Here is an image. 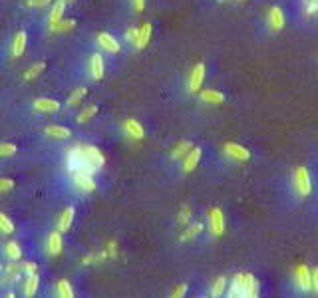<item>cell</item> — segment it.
Returning <instances> with one entry per match:
<instances>
[{
  "label": "cell",
  "instance_id": "44",
  "mask_svg": "<svg viewBox=\"0 0 318 298\" xmlns=\"http://www.w3.org/2000/svg\"><path fill=\"white\" fill-rule=\"evenodd\" d=\"M310 281H312V292L318 294V266L310 272Z\"/></svg>",
  "mask_w": 318,
  "mask_h": 298
},
{
  "label": "cell",
  "instance_id": "48",
  "mask_svg": "<svg viewBox=\"0 0 318 298\" xmlns=\"http://www.w3.org/2000/svg\"><path fill=\"white\" fill-rule=\"evenodd\" d=\"M237 2H245V0H237Z\"/></svg>",
  "mask_w": 318,
  "mask_h": 298
},
{
  "label": "cell",
  "instance_id": "14",
  "mask_svg": "<svg viewBox=\"0 0 318 298\" xmlns=\"http://www.w3.org/2000/svg\"><path fill=\"white\" fill-rule=\"evenodd\" d=\"M150 38H151V24L150 22H145L139 30H137V38H135V48L137 50H143L147 44H150Z\"/></svg>",
  "mask_w": 318,
  "mask_h": 298
},
{
  "label": "cell",
  "instance_id": "33",
  "mask_svg": "<svg viewBox=\"0 0 318 298\" xmlns=\"http://www.w3.org/2000/svg\"><path fill=\"white\" fill-rule=\"evenodd\" d=\"M96 114H98V105H88V108H84V112L78 116V123H86L88 119H92Z\"/></svg>",
  "mask_w": 318,
  "mask_h": 298
},
{
  "label": "cell",
  "instance_id": "47",
  "mask_svg": "<svg viewBox=\"0 0 318 298\" xmlns=\"http://www.w3.org/2000/svg\"><path fill=\"white\" fill-rule=\"evenodd\" d=\"M0 270H4V266H2V265H0Z\"/></svg>",
  "mask_w": 318,
  "mask_h": 298
},
{
  "label": "cell",
  "instance_id": "11",
  "mask_svg": "<svg viewBox=\"0 0 318 298\" xmlns=\"http://www.w3.org/2000/svg\"><path fill=\"white\" fill-rule=\"evenodd\" d=\"M34 110L40 112V114H56L60 110V101L50 98H40L34 101Z\"/></svg>",
  "mask_w": 318,
  "mask_h": 298
},
{
  "label": "cell",
  "instance_id": "2",
  "mask_svg": "<svg viewBox=\"0 0 318 298\" xmlns=\"http://www.w3.org/2000/svg\"><path fill=\"white\" fill-rule=\"evenodd\" d=\"M292 187L299 197H308L310 195V175L306 167H296L292 173Z\"/></svg>",
  "mask_w": 318,
  "mask_h": 298
},
{
  "label": "cell",
  "instance_id": "18",
  "mask_svg": "<svg viewBox=\"0 0 318 298\" xmlns=\"http://www.w3.org/2000/svg\"><path fill=\"white\" fill-rule=\"evenodd\" d=\"M199 99L205 101V103L217 105V103H223V101H225V94H221L217 90H203L201 94H199Z\"/></svg>",
  "mask_w": 318,
  "mask_h": 298
},
{
  "label": "cell",
  "instance_id": "20",
  "mask_svg": "<svg viewBox=\"0 0 318 298\" xmlns=\"http://www.w3.org/2000/svg\"><path fill=\"white\" fill-rule=\"evenodd\" d=\"M44 132H46V135L56 137V139H68L72 135V132L68 127H64V125H46Z\"/></svg>",
  "mask_w": 318,
  "mask_h": 298
},
{
  "label": "cell",
  "instance_id": "10",
  "mask_svg": "<svg viewBox=\"0 0 318 298\" xmlns=\"http://www.w3.org/2000/svg\"><path fill=\"white\" fill-rule=\"evenodd\" d=\"M98 44H100L101 50H105L110 54H117L119 52V42L116 40V36H112L110 32L98 34Z\"/></svg>",
  "mask_w": 318,
  "mask_h": 298
},
{
  "label": "cell",
  "instance_id": "51",
  "mask_svg": "<svg viewBox=\"0 0 318 298\" xmlns=\"http://www.w3.org/2000/svg\"><path fill=\"white\" fill-rule=\"evenodd\" d=\"M201 298H207V296H201Z\"/></svg>",
  "mask_w": 318,
  "mask_h": 298
},
{
  "label": "cell",
  "instance_id": "31",
  "mask_svg": "<svg viewBox=\"0 0 318 298\" xmlns=\"http://www.w3.org/2000/svg\"><path fill=\"white\" fill-rule=\"evenodd\" d=\"M105 259H108V252H90L88 257L82 259V265H98Z\"/></svg>",
  "mask_w": 318,
  "mask_h": 298
},
{
  "label": "cell",
  "instance_id": "5",
  "mask_svg": "<svg viewBox=\"0 0 318 298\" xmlns=\"http://www.w3.org/2000/svg\"><path fill=\"white\" fill-rule=\"evenodd\" d=\"M267 24L270 32H281L285 28V14L281 10V6H272L267 14Z\"/></svg>",
  "mask_w": 318,
  "mask_h": 298
},
{
  "label": "cell",
  "instance_id": "13",
  "mask_svg": "<svg viewBox=\"0 0 318 298\" xmlns=\"http://www.w3.org/2000/svg\"><path fill=\"white\" fill-rule=\"evenodd\" d=\"M199 159H201V149H199V147H193L183 157V173H189V171H193L195 167L199 165Z\"/></svg>",
  "mask_w": 318,
  "mask_h": 298
},
{
  "label": "cell",
  "instance_id": "28",
  "mask_svg": "<svg viewBox=\"0 0 318 298\" xmlns=\"http://www.w3.org/2000/svg\"><path fill=\"white\" fill-rule=\"evenodd\" d=\"M243 296V282H241V274H237L231 284H229V298H241Z\"/></svg>",
  "mask_w": 318,
  "mask_h": 298
},
{
  "label": "cell",
  "instance_id": "25",
  "mask_svg": "<svg viewBox=\"0 0 318 298\" xmlns=\"http://www.w3.org/2000/svg\"><path fill=\"white\" fill-rule=\"evenodd\" d=\"M4 252H6V257L10 261H20V257H22V248H20V245H18L16 241H8L4 245Z\"/></svg>",
  "mask_w": 318,
  "mask_h": 298
},
{
  "label": "cell",
  "instance_id": "43",
  "mask_svg": "<svg viewBox=\"0 0 318 298\" xmlns=\"http://www.w3.org/2000/svg\"><path fill=\"white\" fill-rule=\"evenodd\" d=\"M105 252H108V257L116 259L117 257V243L116 241H110V243H108V250H105Z\"/></svg>",
  "mask_w": 318,
  "mask_h": 298
},
{
  "label": "cell",
  "instance_id": "3",
  "mask_svg": "<svg viewBox=\"0 0 318 298\" xmlns=\"http://www.w3.org/2000/svg\"><path fill=\"white\" fill-rule=\"evenodd\" d=\"M209 229H211L213 237H221L225 231V217H223V211L219 207H213L209 211Z\"/></svg>",
  "mask_w": 318,
  "mask_h": 298
},
{
  "label": "cell",
  "instance_id": "7",
  "mask_svg": "<svg viewBox=\"0 0 318 298\" xmlns=\"http://www.w3.org/2000/svg\"><path fill=\"white\" fill-rule=\"evenodd\" d=\"M72 181H74V185H76L80 191H86V193L96 191V181H94V177L88 175V173H72Z\"/></svg>",
  "mask_w": 318,
  "mask_h": 298
},
{
  "label": "cell",
  "instance_id": "36",
  "mask_svg": "<svg viewBox=\"0 0 318 298\" xmlns=\"http://www.w3.org/2000/svg\"><path fill=\"white\" fill-rule=\"evenodd\" d=\"M18 151L14 143H0V157H10Z\"/></svg>",
  "mask_w": 318,
  "mask_h": 298
},
{
  "label": "cell",
  "instance_id": "17",
  "mask_svg": "<svg viewBox=\"0 0 318 298\" xmlns=\"http://www.w3.org/2000/svg\"><path fill=\"white\" fill-rule=\"evenodd\" d=\"M123 130H125V133H128L132 139H141V137H143V127H141V123L135 121V119H125Z\"/></svg>",
  "mask_w": 318,
  "mask_h": 298
},
{
  "label": "cell",
  "instance_id": "29",
  "mask_svg": "<svg viewBox=\"0 0 318 298\" xmlns=\"http://www.w3.org/2000/svg\"><path fill=\"white\" fill-rule=\"evenodd\" d=\"M56 292H58V298H76L74 296V290L70 286L68 281H60L56 284Z\"/></svg>",
  "mask_w": 318,
  "mask_h": 298
},
{
  "label": "cell",
  "instance_id": "35",
  "mask_svg": "<svg viewBox=\"0 0 318 298\" xmlns=\"http://www.w3.org/2000/svg\"><path fill=\"white\" fill-rule=\"evenodd\" d=\"M84 96H86V88H78V90L72 92V96H70V99H68V103H70V105H76V103H80V101L84 99Z\"/></svg>",
  "mask_w": 318,
  "mask_h": 298
},
{
  "label": "cell",
  "instance_id": "8",
  "mask_svg": "<svg viewBox=\"0 0 318 298\" xmlns=\"http://www.w3.org/2000/svg\"><path fill=\"white\" fill-rule=\"evenodd\" d=\"M203 80H205V64H197V66L191 70V76H189V83H187L189 92H193V94L199 92Z\"/></svg>",
  "mask_w": 318,
  "mask_h": 298
},
{
  "label": "cell",
  "instance_id": "46",
  "mask_svg": "<svg viewBox=\"0 0 318 298\" xmlns=\"http://www.w3.org/2000/svg\"><path fill=\"white\" fill-rule=\"evenodd\" d=\"M134 8L137 12H141L145 8V0H134Z\"/></svg>",
  "mask_w": 318,
  "mask_h": 298
},
{
  "label": "cell",
  "instance_id": "23",
  "mask_svg": "<svg viewBox=\"0 0 318 298\" xmlns=\"http://www.w3.org/2000/svg\"><path fill=\"white\" fill-rule=\"evenodd\" d=\"M64 10H66V0H56V2L52 4V10H50V24L62 20Z\"/></svg>",
  "mask_w": 318,
  "mask_h": 298
},
{
  "label": "cell",
  "instance_id": "1",
  "mask_svg": "<svg viewBox=\"0 0 318 298\" xmlns=\"http://www.w3.org/2000/svg\"><path fill=\"white\" fill-rule=\"evenodd\" d=\"M66 165L70 173H88V175H94V171H96L94 167L90 165L82 145H76V147H72L68 151Z\"/></svg>",
  "mask_w": 318,
  "mask_h": 298
},
{
  "label": "cell",
  "instance_id": "30",
  "mask_svg": "<svg viewBox=\"0 0 318 298\" xmlns=\"http://www.w3.org/2000/svg\"><path fill=\"white\" fill-rule=\"evenodd\" d=\"M225 290H227V279L225 276H219L217 281L213 282V286H211V296L219 298Z\"/></svg>",
  "mask_w": 318,
  "mask_h": 298
},
{
  "label": "cell",
  "instance_id": "45",
  "mask_svg": "<svg viewBox=\"0 0 318 298\" xmlns=\"http://www.w3.org/2000/svg\"><path fill=\"white\" fill-rule=\"evenodd\" d=\"M137 30H139V28H130V30L125 32V40H128V42H135V38H137Z\"/></svg>",
  "mask_w": 318,
  "mask_h": 298
},
{
  "label": "cell",
  "instance_id": "34",
  "mask_svg": "<svg viewBox=\"0 0 318 298\" xmlns=\"http://www.w3.org/2000/svg\"><path fill=\"white\" fill-rule=\"evenodd\" d=\"M0 231L4 232V235H10V232H14V223H12L8 217L4 215V213H0Z\"/></svg>",
  "mask_w": 318,
  "mask_h": 298
},
{
  "label": "cell",
  "instance_id": "12",
  "mask_svg": "<svg viewBox=\"0 0 318 298\" xmlns=\"http://www.w3.org/2000/svg\"><path fill=\"white\" fill-rule=\"evenodd\" d=\"M103 72H105V66H103V58H101L100 52L92 54L90 58V74L94 80H101L103 78Z\"/></svg>",
  "mask_w": 318,
  "mask_h": 298
},
{
  "label": "cell",
  "instance_id": "4",
  "mask_svg": "<svg viewBox=\"0 0 318 298\" xmlns=\"http://www.w3.org/2000/svg\"><path fill=\"white\" fill-rule=\"evenodd\" d=\"M294 284H296V288L301 290V292H308V290H312V281H310V270H308V266H296V270H294Z\"/></svg>",
  "mask_w": 318,
  "mask_h": 298
},
{
  "label": "cell",
  "instance_id": "42",
  "mask_svg": "<svg viewBox=\"0 0 318 298\" xmlns=\"http://www.w3.org/2000/svg\"><path fill=\"white\" fill-rule=\"evenodd\" d=\"M22 270L30 276V274H38V266L34 265V263H22Z\"/></svg>",
  "mask_w": 318,
  "mask_h": 298
},
{
  "label": "cell",
  "instance_id": "38",
  "mask_svg": "<svg viewBox=\"0 0 318 298\" xmlns=\"http://www.w3.org/2000/svg\"><path fill=\"white\" fill-rule=\"evenodd\" d=\"M20 272H22V270H18V272H4V276L0 279V286H4V284H10V282L20 281Z\"/></svg>",
  "mask_w": 318,
  "mask_h": 298
},
{
  "label": "cell",
  "instance_id": "16",
  "mask_svg": "<svg viewBox=\"0 0 318 298\" xmlns=\"http://www.w3.org/2000/svg\"><path fill=\"white\" fill-rule=\"evenodd\" d=\"M48 252H50L52 257H58L60 252H62V232L60 231H54L48 235Z\"/></svg>",
  "mask_w": 318,
  "mask_h": 298
},
{
  "label": "cell",
  "instance_id": "21",
  "mask_svg": "<svg viewBox=\"0 0 318 298\" xmlns=\"http://www.w3.org/2000/svg\"><path fill=\"white\" fill-rule=\"evenodd\" d=\"M301 10L306 18H318V0H301Z\"/></svg>",
  "mask_w": 318,
  "mask_h": 298
},
{
  "label": "cell",
  "instance_id": "32",
  "mask_svg": "<svg viewBox=\"0 0 318 298\" xmlns=\"http://www.w3.org/2000/svg\"><path fill=\"white\" fill-rule=\"evenodd\" d=\"M44 68H46V64H44V62H38V64H34V66L30 68L26 74H24V80H28V82H30V80H34V78H38V76L44 72Z\"/></svg>",
  "mask_w": 318,
  "mask_h": 298
},
{
  "label": "cell",
  "instance_id": "27",
  "mask_svg": "<svg viewBox=\"0 0 318 298\" xmlns=\"http://www.w3.org/2000/svg\"><path fill=\"white\" fill-rule=\"evenodd\" d=\"M38 274H30L26 282H24V296L26 298H32L36 294V290H38Z\"/></svg>",
  "mask_w": 318,
  "mask_h": 298
},
{
  "label": "cell",
  "instance_id": "39",
  "mask_svg": "<svg viewBox=\"0 0 318 298\" xmlns=\"http://www.w3.org/2000/svg\"><path fill=\"white\" fill-rule=\"evenodd\" d=\"M50 2L52 0H26L24 4H26L28 8H34V6H36V8H42V6H48Z\"/></svg>",
  "mask_w": 318,
  "mask_h": 298
},
{
  "label": "cell",
  "instance_id": "50",
  "mask_svg": "<svg viewBox=\"0 0 318 298\" xmlns=\"http://www.w3.org/2000/svg\"><path fill=\"white\" fill-rule=\"evenodd\" d=\"M221 2H227V0H221Z\"/></svg>",
  "mask_w": 318,
  "mask_h": 298
},
{
  "label": "cell",
  "instance_id": "6",
  "mask_svg": "<svg viewBox=\"0 0 318 298\" xmlns=\"http://www.w3.org/2000/svg\"><path fill=\"white\" fill-rule=\"evenodd\" d=\"M223 151H225L227 157H231L235 161H249L251 159L249 149H245L243 145H239V143H225Z\"/></svg>",
  "mask_w": 318,
  "mask_h": 298
},
{
  "label": "cell",
  "instance_id": "40",
  "mask_svg": "<svg viewBox=\"0 0 318 298\" xmlns=\"http://www.w3.org/2000/svg\"><path fill=\"white\" fill-rule=\"evenodd\" d=\"M12 187H14V181H12V179H4V177H0V193L10 191Z\"/></svg>",
  "mask_w": 318,
  "mask_h": 298
},
{
  "label": "cell",
  "instance_id": "37",
  "mask_svg": "<svg viewBox=\"0 0 318 298\" xmlns=\"http://www.w3.org/2000/svg\"><path fill=\"white\" fill-rule=\"evenodd\" d=\"M177 221H179V225H189L191 223V207H183L181 211H179V215H177Z\"/></svg>",
  "mask_w": 318,
  "mask_h": 298
},
{
  "label": "cell",
  "instance_id": "26",
  "mask_svg": "<svg viewBox=\"0 0 318 298\" xmlns=\"http://www.w3.org/2000/svg\"><path fill=\"white\" fill-rule=\"evenodd\" d=\"M76 26V20H72V18H68V20H58V22H54L50 24V32H68V30H72Z\"/></svg>",
  "mask_w": 318,
  "mask_h": 298
},
{
  "label": "cell",
  "instance_id": "22",
  "mask_svg": "<svg viewBox=\"0 0 318 298\" xmlns=\"http://www.w3.org/2000/svg\"><path fill=\"white\" fill-rule=\"evenodd\" d=\"M193 149V145H191V141H181V143H177L175 147H173V151H171V159L173 161H179V159H183L185 155L189 153Z\"/></svg>",
  "mask_w": 318,
  "mask_h": 298
},
{
  "label": "cell",
  "instance_id": "49",
  "mask_svg": "<svg viewBox=\"0 0 318 298\" xmlns=\"http://www.w3.org/2000/svg\"><path fill=\"white\" fill-rule=\"evenodd\" d=\"M68 2H74V0H68Z\"/></svg>",
  "mask_w": 318,
  "mask_h": 298
},
{
  "label": "cell",
  "instance_id": "19",
  "mask_svg": "<svg viewBox=\"0 0 318 298\" xmlns=\"http://www.w3.org/2000/svg\"><path fill=\"white\" fill-rule=\"evenodd\" d=\"M26 42H28V36H26L24 30H20V32L16 34V38H14V42H12V56H14V58H18V56L24 54Z\"/></svg>",
  "mask_w": 318,
  "mask_h": 298
},
{
  "label": "cell",
  "instance_id": "9",
  "mask_svg": "<svg viewBox=\"0 0 318 298\" xmlns=\"http://www.w3.org/2000/svg\"><path fill=\"white\" fill-rule=\"evenodd\" d=\"M82 147H84V153H86V157H88V161H90V165L94 167L96 171H98L100 167H103L105 159H103V153H101L100 149L96 147V145H82Z\"/></svg>",
  "mask_w": 318,
  "mask_h": 298
},
{
  "label": "cell",
  "instance_id": "41",
  "mask_svg": "<svg viewBox=\"0 0 318 298\" xmlns=\"http://www.w3.org/2000/svg\"><path fill=\"white\" fill-rule=\"evenodd\" d=\"M185 292H187V284H179V286L171 292V296L169 298H185Z\"/></svg>",
  "mask_w": 318,
  "mask_h": 298
},
{
  "label": "cell",
  "instance_id": "15",
  "mask_svg": "<svg viewBox=\"0 0 318 298\" xmlns=\"http://www.w3.org/2000/svg\"><path fill=\"white\" fill-rule=\"evenodd\" d=\"M74 215H76V209H74V207H66L64 213H62L60 219H58V231L68 232V229H70L72 223H74Z\"/></svg>",
  "mask_w": 318,
  "mask_h": 298
},
{
  "label": "cell",
  "instance_id": "24",
  "mask_svg": "<svg viewBox=\"0 0 318 298\" xmlns=\"http://www.w3.org/2000/svg\"><path fill=\"white\" fill-rule=\"evenodd\" d=\"M201 232H203V223H189L187 229L183 231V235H181V241H191V239L199 237Z\"/></svg>",
  "mask_w": 318,
  "mask_h": 298
}]
</instances>
